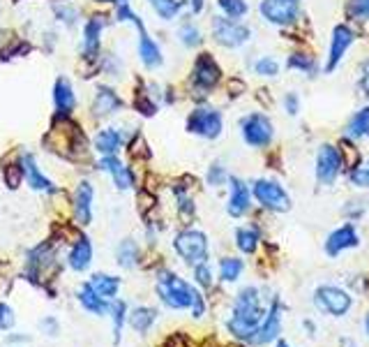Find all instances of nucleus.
Returning a JSON list of instances; mask_svg holds the SVG:
<instances>
[{"instance_id":"f257e3e1","label":"nucleus","mask_w":369,"mask_h":347,"mask_svg":"<svg viewBox=\"0 0 369 347\" xmlns=\"http://www.w3.org/2000/svg\"><path fill=\"white\" fill-rule=\"evenodd\" d=\"M266 306H263L261 292L257 288H245L240 294L235 297L233 303V315L226 322L228 331L240 341H247V338L261 326L263 317H266Z\"/></svg>"},{"instance_id":"f03ea898","label":"nucleus","mask_w":369,"mask_h":347,"mask_svg":"<svg viewBox=\"0 0 369 347\" xmlns=\"http://www.w3.org/2000/svg\"><path fill=\"white\" fill-rule=\"evenodd\" d=\"M157 294H160L164 306L171 310L192 308V303L199 297V292L189 283H184L182 278H178L171 271L157 273Z\"/></svg>"},{"instance_id":"7ed1b4c3","label":"nucleus","mask_w":369,"mask_h":347,"mask_svg":"<svg viewBox=\"0 0 369 347\" xmlns=\"http://www.w3.org/2000/svg\"><path fill=\"white\" fill-rule=\"evenodd\" d=\"M173 248L184 262L197 266L208 259V237L199 229H184L173 241Z\"/></svg>"},{"instance_id":"20e7f679","label":"nucleus","mask_w":369,"mask_h":347,"mask_svg":"<svg viewBox=\"0 0 369 347\" xmlns=\"http://www.w3.org/2000/svg\"><path fill=\"white\" fill-rule=\"evenodd\" d=\"M252 193L259 199V204L270 208V211L286 213L288 208H291V197H288V193L277 183V181H268V178L254 181Z\"/></svg>"},{"instance_id":"39448f33","label":"nucleus","mask_w":369,"mask_h":347,"mask_svg":"<svg viewBox=\"0 0 369 347\" xmlns=\"http://www.w3.org/2000/svg\"><path fill=\"white\" fill-rule=\"evenodd\" d=\"M314 303L326 312V315L344 317L351 310V306H353V299L341 288H335V285H321V288L314 292Z\"/></svg>"},{"instance_id":"423d86ee","label":"nucleus","mask_w":369,"mask_h":347,"mask_svg":"<svg viewBox=\"0 0 369 347\" xmlns=\"http://www.w3.org/2000/svg\"><path fill=\"white\" fill-rule=\"evenodd\" d=\"M213 35L215 40L226 49L242 47L250 40V28L238 19H228V16H215L213 19Z\"/></svg>"},{"instance_id":"0eeeda50","label":"nucleus","mask_w":369,"mask_h":347,"mask_svg":"<svg viewBox=\"0 0 369 347\" xmlns=\"http://www.w3.org/2000/svg\"><path fill=\"white\" fill-rule=\"evenodd\" d=\"M222 127H224L222 114L215 111V109H208V107L194 109L187 118L189 132L199 135V137H206V139H217L219 135H222Z\"/></svg>"},{"instance_id":"6e6552de","label":"nucleus","mask_w":369,"mask_h":347,"mask_svg":"<svg viewBox=\"0 0 369 347\" xmlns=\"http://www.w3.org/2000/svg\"><path fill=\"white\" fill-rule=\"evenodd\" d=\"M341 167H344V158H341L337 146L323 144L319 149V155H316V178L323 186H332L337 181Z\"/></svg>"},{"instance_id":"1a4fd4ad","label":"nucleus","mask_w":369,"mask_h":347,"mask_svg":"<svg viewBox=\"0 0 369 347\" xmlns=\"http://www.w3.org/2000/svg\"><path fill=\"white\" fill-rule=\"evenodd\" d=\"M240 130H242V139L247 142L254 149H266V146L272 142V123L268 116L263 114H250L242 118L240 123Z\"/></svg>"},{"instance_id":"9d476101","label":"nucleus","mask_w":369,"mask_h":347,"mask_svg":"<svg viewBox=\"0 0 369 347\" xmlns=\"http://www.w3.org/2000/svg\"><path fill=\"white\" fill-rule=\"evenodd\" d=\"M261 14L263 19L275 25H291L300 16V5L298 0H263Z\"/></svg>"},{"instance_id":"9b49d317","label":"nucleus","mask_w":369,"mask_h":347,"mask_svg":"<svg viewBox=\"0 0 369 347\" xmlns=\"http://www.w3.org/2000/svg\"><path fill=\"white\" fill-rule=\"evenodd\" d=\"M279 331H282V303H279V299H275V301H272V306L268 308L266 317H263L261 326L247 338V343H252V345H268L272 341H277Z\"/></svg>"},{"instance_id":"f8f14e48","label":"nucleus","mask_w":369,"mask_h":347,"mask_svg":"<svg viewBox=\"0 0 369 347\" xmlns=\"http://www.w3.org/2000/svg\"><path fill=\"white\" fill-rule=\"evenodd\" d=\"M222 79V67L210 54H201L194 63V72H192V84L199 91H213Z\"/></svg>"},{"instance_id":"ddd939ff","label":"nucleus","mask_w":369,"mask_h":347,"mask_svg":"<svg viewBox=\"0 0 369 347\" xmlns=\"http://www.w3.org/2000/svg\"><path fill=\"white\" fill-rule=\"evenodd\" d=\"M353 40H356V33L348 28V25L344 23H339L335 25V30H332V38H330V51H328V60H326V74H330L332 69H335L339 63H341V58H344L346 54V49L353 45Z\"/></svg>"},{"instance_id":"4468645a","label":"nucleus","mask_w":369,"mask_h":347,"mask_svg":"<svg viewBox=\"0 0 369 347\" xmlns=\"http://www.w3.org/2000/svg\"><path fill=\"white\" fill-rule=\"evenodd\" d=\"M104 25H107V16H93V19L86 21V28H83V45H81V51H83V58H95L100 54V38H102V30Z\"/></svg>"},{"instance_id":"2eb2a0df","label":"nucleus","mask_w":369,"mask_h":347,"mask_svg":"<svg viewBox=\"0 0 369 347\" xmlns=\"http://www.w3.org/2000/svg\"><path fill=\"white\" fill-rule=\"evenodd\" d=\"M228 183H231V197H228L226 211L228 215H233V218H242L252 206V193L240 178H228Z\"/></svg>"},{"instance_id":"dca6fc26","label":"nucleus","mask_w":369,"mask_h":347,"mask_svg":"<svg viewBox=\"0 0 369 347\" xmlns=\"http://www.w3.org/2000/svg\"><path fill=\"white\" fill-rule=\"evenodd\" d=\"M19 164H21V171H23V178L28 181V186L33 190H37V193H56V186L40 171L37 162H35L30 153H23Z\"/></svg>"},{"instance_id":"f3484780","label":"nucleus","mask_w":369,"mask_h":347,"mask_svg":"<svg viewBox=\"0 0 369 347\" xmlns=\"http://www.w3.org/2000/svg\"><path fill=\"white\" fill-rule=\"evenodd\" d=\"M358 246V232L353 224H344L330 234L326 239V255L328 257H337L339 253H344L348 248H356Z\"/></svg>"},{"instance_id":"a211bd4d","label":"nucleus","mask_w":369,"mask_h":347,"mask_svg":"<svg viewBox=\"0 0 369 347\" xmlns=\"http://www.w3.org/2000/svg\"><path fill=\"white\" fill-rule=\"evenodd\" d=\"M122 107H125V102H122V98L116 91L107 89V86H100L98 93H95V100H93V114L95 116H111Z\"/></svg>"},{"instance_id":"6ab92c4d","label":"nucleus","mask_w":369,"mask_h":347,"mask_svg":"<svg viewBox=\"0 0 369 347\" xmlns=\"http://www.w3.org/2000/svg\"><path fill=\"white\" fill-rule=\"evenodd\" d=\"M93 186L83 181L74 193V215L78 224H90L93 220Z\"/></svg>"},{"instance_id":"aec40b11","label":"nucleus","mask_w":369,"mask_h":347,"mask_svg":"<svg viewBox=\"0 0 369 347\" xmlns=\"http://www.w3.org/2000/svg\"><path fill=\"white\" fill-rule=\"evenodd\" d=\"M100 167L111 174L113 183H116L118 190H129L131 186H134V176H131L129 167H125L116 155H104V158L100 160Z\"/></svg>"},{"instance_id":"412c9836","label":"nucleus","mask_w":369,"mask_h":347,"mask_svg":"<svg viewBox=\"0 0 369 347\" xmlns=\"http://www.w3.org/2000/svg\"><path fill=\"white\" fill-rule=\"evenodd\" d=\"M54 102H56V111L58 116H69L76 107V95H74V89L72 84H69L67 79H60L56 81L54 86Z\"/></svg>"},{"instance_id":"4be33fe9","label":"nucleus","mask_w":369,"mask_h":347,"mask_svg":"<svg viewBox=\"0 0 369 347\" xmlns=\"http://www.w3.org/2000/svg\"><path fill=\"white\" fill-rule=\"evenodd\" d=\"M76 297H78V303H81L88 312H93V315H107L109 308H111L109 299L100 297V294L90 288V283L81 285V290H78Z\"/></svg>"},{"instance_id":"5701e85b","label":"nucleus","mask_w":369,"mask_h":347,"mask_svg":"<svg viewBox=\"0 0 369 347\" xmlns=\"http://www.w3.org/2000/svg\"><path fill=\"white\" fill-rule=\"evenodd\" d=\"M69 266L74 268V271H86L88 266L93 262V243L88 237H78V241L69 250V257H67Z\"/></svg>"},{"instance_id":"b1692460","label":"nucleus","mask_w":369,"mask_h":347,"mask_svg":"<svg viewBox=\"0 0 369 347\" xmlns=\"http://www.w3.org/2000/svg\"><path fill=\"white\" fill-rule=\"evenodd\" d=\"M122 142H125L122 132H118V130H113V127H107L95 137V149L102 155H116L120 151Z\"/></svg>"},{"instance_id":"393cba45","label":"nucleus","mask_w":369,"mask_h":347,"mask_svg":"<svg viewBox=\"0 0 369 347\" xmlns=\"http://www.w3.org/2000/svg\"><path fill=\"white\" fill-rule=\"evenodd\" d=\"M155 322H157V310L151 306H139L131 310V315H129V324L139 334H148Z\"/></svg>"},{"instance_id":"a878e982","label":"nucleus","mask_w":369,"mask_h":347,"mask_svg":"<svg viewBox=\"0 0 369 347\" xmlns=\"http://www.w3.org/2000/svg\"><path fill=\"white\" fill-rule=\"evenodd\" d=\"M90 288H93L95 292H98L100 297H104V299L113 301V299H116L118 290H120V278H116V275H104V273H98V275H93Z\"/></svg>"},{"instance_id":"bb28decb","label":"nucleus","mask_w":369,"mask_h":347,"mask_svg":"<svg viewBox=\"0 0 369 347\" xmlns=\"http://www.w3.org/2000/svg\"><path fill=\"white\" fill-rule=\"evenodd\" d=\"M116 259H118L120 266L134 268L139 264V246H136V241H131V239L120 241V246L116 250Z\"/></svg>"},{"instance_id":"cd10ccee","label":"nucleus","mask_w":369,"mask_h":347,"mask_svg":"<svg viewBox=\"0 0 369 347\" xmlns=\"http://www.w3.org/2000/svg\"><path fill=\"white\" fill-rule=\"evenodd\" d=\"M242 259L238 257H224V259H219V278H222L224 283H235L240 278L242 273Z\"/></svg>"},{"instance_id":"c85d7f7f","label":"nucleus","mask_w":369,"mask_h":347,"mask_svg":"<svg viewBox=\"0 0 369 347\" xmlns=\"http://www.w3.org/2000/svg\"><path fill=\"white\" fill-rule=\"evenodd\" d=\"M151 7L157 12V16H162L164 21H171L180 14L182 10V0H148Z\"/></svg>"},{"instance_id":"c756f323","label":"nucleus","mask_w":369,"mask_h":347,"mask_svg":"<svg viewBox=\"0 0 369 347\" xmlns=\"http://www.w3.org/2000/svg\"><path fill=\"white\" fill-rule=\"evenodd\" d=\"M109 312H111V319H113V341L120 343L122 324H125V317H127V303H125V301H116V299H113Z\"/></svg>"},{"instance_id":"7c9ffc66","label":"nucleus","mask_w":369,"mask_h":347,"mask_svg":"<svg viewBox=\"0 0 369 347\" xmlns=\"http://www.w3.org/2000/svg\"><path fill=\"white\" fill-rule=\"evenodd\" d=\"M235 246H238L240 253H245V255L257 253L259 234L254 232V229H235Z\"/></svg>"},{"instance_id":"2f4dec72","label":"nucleus","mask_w":369,"mask_h":347,"mask_svg":"<svg viewBox=\"0 0 369 347\" xmlns=\"http://www.w3.org/2000/svg\"><path fill=\"white\" fill-rule=\"evenodd\" d=\"M348 135L351 139H358V137H369V107L360 109L358 114L351 118L348 123Z\"/></svg>"},{"instance_id":"473e14b6","label":"nucleus","mask_w":369,"mask_h":347,"mask_svg":"<svg viewBox=\"0 0 369 347\" xmlns=\"http://www.w3.org/2000/svg\"><path fill=\"white\" fill-rule=\"evenodd\" d=\"M217 5L222 7V12L228 19H240L247 14V3L245 0H217Z\"/></svg>"},{"instance_id":"72a5a7b5","label":"nucleus","mask_w":369,"mask_h":347,"mask_svg":"<svg viewBox=\"0 0 369 347\" xmlns=\"http://www.w3.org/2000/svg\"><path fill=\"white\" fill-rule=\"evenodd\" d=\"M178 38H180V42L184 47H197V45H201V30L197 28L194 23H184L182 28H180V33H178Z\"/></svg>"},{"instance_id":"f704fd0d","label":"nucleus","mask_w":369,"mask_h":347,"mask_svg":"<svg viewBox=\"0 0 369 347\" xmlns=\"http://www.w3.org/2000/svg\"><path fill=\"white\" fill-rule=\"evenodd\" d=\"M54 14H56V19L60 23H65V25H74L78 21V10L72 5H56Z\"/></svg>"},{"instance_id":"c9c22d12","label":"nucleus","mask_w":369,"mask_h":347,"mask_svg":"<svg viewBox=\"0 0 369 347\" xmlns=\"http://www.w3.org/2000/svg\"><path fill=\"white\" fill-rule=\"evenodd\" d=\"M254 69H257V74L261 76H277L279 74V63L275 58H259L257 65H254Z\"/></svg>"},{"instance_id":"e433bc0d","label":"nucleus","mask_w":369,"mask_h":347,"mask_svg":"<svg viewBox=\"0 0 369 347\" xmlns=\"http://www.w3.org/2000/svg\"><path fill=\"white\" fill-rule=\"evenodd\" d=\"M288 67L291 69H300V72H314L316 69V63L310 58V56H305V54H293L291 58H288Z\"/></svg>"},{"instance_id":"4c0bfd02","label":"nucleus","mask_w":369,"mask_h":347,"mask_svg":"<svg viewBox=\"0 0 369 347\" xmlns=\"http://www.w3.org/2000/svg\"><path fill=\"white\" fill-rule=\"evenodd\" d=\"M194 278L201 288H210V285H213V271H210L208 262H201L194 266Z\"/></svg>"},{"instance_id":"58836bf2","label":"nucleus","mask_w":369,"mask_h":347,"mask_svg":"<svg viewBox=\"0 0 369 347\" xmlns=\"http://www.w3.org/2000/svg\"><path fill=\"white\" fill-rule=\"evenodd\" d=\"M348 14L356 19H369V0H351Z\"/></svg>"},{"instance_id":"ea45409f","label":"nucleus","mask_w":369,"mask_h":347,"mask_svg":"<svg viewBox=\"0 0 369 347\" xmlns=\"http://www.w3.org/2000/svg\"><path fill=\"white\" fill-rule=\"evenodd\" d=\"M351 181H353L358 188H369V162L351 171Z\"/></svg>"},{"instance_id":"a19ab883","label":"nucleus","mask_w":369,"mask_h":347,"mask_svg":"<svg viewBox=\"0 0 369 347\" xmlns=\"http://www.w3.org/2000/svg\"><path fill=\"white\" fill-rule=\"evenodd\" d=\"M175 195H178V211L182 213V215H192L197 211V206H194V202H192V199L184 195V190H178L175 188Z\"/></svg>"},{"instance_id":"79ce46f5","label":"nucleus","mask_w":369,"mask_h":347,"mask_svg":"<svg viewBox=\"0 0 369 347\" xmlns=\"http://www.w3.org/2000/svg\"><path fill=\"white\" fill-rule=\"evenodd\" d=\"M226 178L228 176H226V169L222 167V164H213V167H210V171H208V183L210 186H222Z\"/></svg>"},{"instance_id":"37998d69","label":"nucleus","mask_w":369,"mask_h":347,"mask_svg":"<svg viewBox=\"0 0 369 347\" xmlns=\"http://www.w3.org/2000/svg\"><path fill=\"white\" fill-rule=\"evenodd\" d=\"M14 324V312H12V308L7 306V303H0V329H3V331H7V329H10Z\"/></svg>"},{"instance_id":"c03bdc74","label":"nucleus","mask_w":369,"mask_h":347,"mask_svg":"<svg viewBox=\"0 0 369 347\" xmlns=\"http://www.w3.org/2000/svg\"><path fill=\"white\" fill-rule=\"evenodd\" d=\"M284 104H286V111H288V114H291V116H295V114H298V109H300V100H298L293 93H288V95H286Z\"/></svg>"},{"instance_id":"a18cd8bd","label":"nucleus","mask_w":369,"mask_h":347,"mask_svg":"<svg viewBox=\"0 0 369 347\" xmlns=\"http://www.w3.org/2000/svg\"><path fill=\"white\" fill-rule=\"evenodd\" d=\"M360 89H363V93L369 98V60H365V63H363V74H360Z\"/></svg>"},{"instance_id":"49530a36","label":"nucleus","mask_w":369,"mask_h":347,"mask_svg":"<svg viewBox=\"0 0 369 347\" xmlns=\"http://www.w3.org/2000/svg\"><path fill=\"white\" fill-rule=\"evenodd\" d=\"M40 326H42V331L49 334V329H51V331H54V336H58V322H56L54 317H51V319H44V322H42Z\"/></svg>"},{"instance_id":"de8ad7c7","label":"nucleus","mask_w":369,"mask_h":347,"mask_svg":"<svg viewBox=\"0 0 369 347\" xmlns=\"http://www.w3.org/2000/svg\"><path fill=\"white\" fill-rule=\"evenodd\" d=\"M189 5H192V12L199 14V12H204V7H206V0H189Z\"/></svg>"},{"instance_id":"09e8293b","label":"nucleus","mask_w":369,"mask_h":347,"mask_svg":"<svg viewBox=\"0 0 369 347\" xmlns=\"http://www.w3.org/2000/svg\"><path fill=\"white\" fill-rule=\"evenodd\" d=\"M365 329H367V334H369V312L365 315Z\"/></svg>"},{"instance_id":"8fccbe9b","label":"nucleus","mask_w":369,"mask_h":347,"mask_svg":"<svg viewBox=\"0 0 369 347\" xmlns=\"http://www.w3.org/2000/svg\"><path fill=\"white\" fill-rule=\"evenodd\" d=\"M95 3H120V0H95Z\"/></svg>"},{"instance_id":"3c124183","label":"nucleus","mask_w":369,"mask_h":347,"mask_svg":"<svg viewBox=\"0 0 369 347\" xmlns=\"http://www.w3.org/2000/svg\"><path fill=\"white\" fill-rule=\"evenodd\" d=\"M277 347H291V345L284 343V341H277Z\"/></svg>"}]
</instances>
